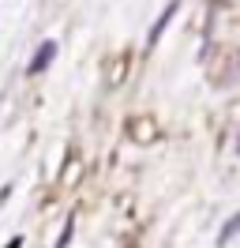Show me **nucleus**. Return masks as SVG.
<instances>
[{
  "label": "nucleus",
  "instance_id": "4",
  "mask_svg": "<svg viewBox=\"0 0 240 248\" xmlns=\"http://www.w3.org/2000/svg\"><path fill=\"white\" fill-rule=\"evenodd\" d=\"M72 233H75V218H68V226H64V233H60L57 248H68V241H72Z\"/></svg>",
  "mask_w": 240,
  "mask_h": 248
},
{
  "label": "nucleus",
  "instance_id": "1",
  "mask_svg": "<svg viewBox=\"0 0 240 248\" xmlns=\"http://www.w3.org/2000/svg\"><path fill=\"white\" fill-rule=\"evenodd\" d=\"M57 53H60V42H57V38H45L42 46H38V53L30 57L27 76H42V72H49V64L57 61Z\"/></svg>",
  "mask_w": 240,
  "mask_h": 248
},
{
  "label": "nucleus",
  "instance_id": "3",
  "mask_svg": "<svg viewBox=\"0 0 240 248\" xmlns=\"http://www.w3.org/2000/svg\"><path fill=\"white\" fill-rule=\"evenodd\" d=\"M237 233H240V215H233V218H229V222L222 226V233H218V248H225L229 241H233V237H237Z\"/></svg>",
  "mask_w": 240,
  "mask_h": 248
},
{
  "label": "nucleus",
  "instance_id": "6",
  "mask_svg": "<svg viewBox=\"0 0 240 248\" xmlns=\"http://www.w3.org/2000/svg\"><path fill=\"white\" fill-rule=\"evenodd\" d=\"M4 248H23V237H12V241H8Z\"/></svg>",
  "mask_w": 240,
  "mask_h": 248
},
{
  "label": "nucleus",
  "instance_id": "2",
  "mask_svg": "<svg viewBox=\"0 0 240 248\" xmlns=\"http://www.w3.org/2000/svg\"><path fill=\"white\" fill-rule=\"evenodd\" d=\"M177 8H180V0H169V4H165V12L158 16V23H154V27H150V34H147V49H154L158 42H162V34H165V27L173 23V16H177Z\"/></svg>",
  "mask_w": 240,
  "mask_h": 248
},
{
  "label": "nucleus",
  "instance_id": "7",
  "mask_svg": "<svg viewBox=\"0 0 240 248\" xmlns=\"http://www.w3.org/2000/svg\"><path fill=\"white\" fill-rule=\"evenodd\" d=\"M237 151H240V140H237Z\"/></svg>",
  "mask_w": 240,
  "mask_h": 248
},
{
  "label": "nucleus",
  "instance_id": "5",
  "mask_svg": "<svg viewBox=\"0 0 240 248\" xmlns=\"http://www.w3.org/2000/svg\"><path fill=\"white\" fill-rule=\"evenodd\" d=\"M8 196H12V185H4V188H0V207L8 203Z\"/></svg>",
  "mask_w": 240,
  "mask_h": 248
}]
</instances>
